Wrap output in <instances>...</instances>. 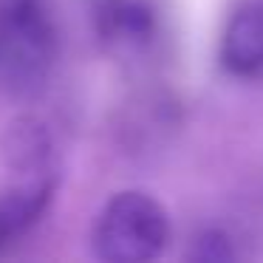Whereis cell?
Listing matches in <instances>:
<instances>
[{"label": "cell", "instance_id": "obj_2", "mask_svg": "<svg viewBox=\"0 0 263 263\" xmlns=\"http://www.w3.org/2000/svg\"><path fill=\"white\" fill-rule=\"evenodd\" d=\"M156 0H97L93 20L102 40L119 48H142L159 31Z\"/></svg>", "mask_w": 263, "mask_h": 263}, {"label": "cell", "instance_id": "obj_1", "mask_svg": "<svg viewBox=\"0 0 263 263\" xmlns=\"http://www.w3.org/2000/svg\"><path fill=\"white\" fill-rule=\"evenodd\" d=\"M173 238L167 210L147 193L125 190L102 206L93 227V252L108 263H147Z\"/></svg>", "mask_w": 263, "mask_h": 263}, {"label": "cell", "instance_id": "obj_4", "mask_svg": "<svg viewBox=\"0 0 263 263\" xmlns=\"http://www.w3.org/2000/svg\"><path fill=\"white\" fill-rule=\"evenodd\" d=\"M0 150H3V159L12 170L26 173V176H40L51 161L54 142L48 127L40 119L20 116L6 127V133L0 139Z\"/></svg>", "mask_w": 263, "mask_h": 263}, {"label": "cell", "instance_id": "obj_3", "mask_svg": "<svg viewBox=\"0 0 263 263\" xmlns=\"http://www.w3.org/2000/svg\"><path fill=\"white\" fill-rule=\"evenodd\" d=\"M221 60L235 74L263 68V0H243L232 9L221 34Z\"/></svg>", "mask_w": 263, "mask_h": 263}]
</instances>
